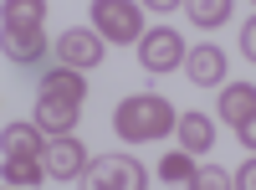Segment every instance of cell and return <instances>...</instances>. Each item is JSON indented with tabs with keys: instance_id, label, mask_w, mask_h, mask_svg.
Instances as JSON below:
<instances>
[{
	"instance_id": "obj_1",
	"label": "cell",
	"mask_w": 256,
	"mask_h": 190,
	"mask_svg": "<svg viewBox=\"0 0 256 190\" xmlns=\"http://www.w3.org/2000/svg\"><path fill=\"white\" fill-rule=\"evenodd\" d=\"M113 129H118L128 144H148V139H164L169 129H180V118H174V108H169V98H159V93H134V98L118 103Z\"/></svg>"
},
{
	"instance_id": "obj_2",
	"label": "cell",
	"mask_w": 256,
	"mask_h": 190,
	"mask_svg": "<svg viewBox=\"0 0 256 190\" xmlns=\"http://www.w3.org/2000/svg\"><path fill=\"white\" fill-rule=\"evenodd\" d=\"M92 26L102 31V41L134 47V41H144V11L134 0H92Z\"/></svg>"
},
{
	"instance_id": "obj_3",
	"label": "cell",
	"mask_w": 256,
	"mask_h": 190,
	"mask_svg": "<svg viewBox=\"0 0 256 190\" xmlns=\"http://www.w3.org/2000/svg\"><path fill=\"white\" fill-rule=\"evenodd\" d=\"M102 52H108V41H102V31H88V26H72L56 36V62H67V67L88 72L102 62Z\"/></svg>"
},
{
	"instance_id": "obj_4",
	"label": "cell",
	"mask_w": 256,
	"mask_h": 190,
	"mask_svg": "<svg viewBox=\"0 0 256 190\" xmlns=\"http://www.w3.org/2000/svg\"><path fill=\"white\" fill-rule=\"evenodd\" d=\"M144 180H148L144 164L128 154H102L88 170V185H98V190H144Z\"/></svg>"
},
{
	"instance_id": "obj_5",
	"label": "cell",
	"mask_w": 256,
	"mask_h": 190,
	"mask_svg": "<svg viewBox=\"0 0 256 190\" xmlns=\"http://www.w3.org/2000/svg\"><path fill=\"white\" fill-rule=\"evenodd\" d=\"M138 62H144L148 72H174L180 62H184V36L169 31V26L144 31V41H138Z\"/></svg>"
},
{
	"instance_id": "obj_6",
	"label": "cell",
	"mask_w": 256,
	"mask_h": 190,
	"mask_svg": "<svg viewBox=\"0 0 256 190\" xmlns=\"http://www.w3.org/2000/svg\"><path fill=\"white\" fill-rule=\"evenodd\" d=\"M41 159H46V175H52V180H77L82 164H88V149H82L72 134H52Z\"/></svg>"
},
{
	"instance_id": "obj_7",
	"label": "cell",
	"mask_w": 256,
	"mask_h": 190,
	"mask_svg": "<svg viewBox=\"0 0 256 190\" xmlns=\"http://www.w3.org/2000/svg\"><path fill=\"white\" fill-rule=\"evenodd\" d=\"M184 67H190V82H200V88H216L226 77V52L216 41H200L195 52H184Z\"/></svg>"
},
{
	"instance_id": "obj_8",
	"label": "cell",
	"mask_w": 256,
	"mask_h": 190,
	"mask_svg": "<svg viewBox=\"0 0 256 190\" xmlns=\"http://www.w3.org/2000/svg\"><path fill=\"white\" fill-rule=\"evenodd\" d=\"M77 108H82V103H72V98L41 93V98H36V123L46 129V139H52V134H72V123H77Z\"/></svg>"
},
{
	"instance_id": "obj_9",
	"label": "cell",
	"mask_w": 256,
	"mask_h": 190,
	"mask_svg": "<svg viewBox=\"0 0 256 190\" xmlns=\"http://www.w3.org/2000/svg\"><path fill=\"white\" fill-rule=\"evenodd\" d=\"M41 21H46V0H6V41L41 36Z\"/></svg>"
},
{
	"instance_id": "obj_10",
	"label": "cell",
	"mask_w": 256,
	"mask_h": 190,
	"mask_svg": "<svg viewBox=\"0 0 256 190\" xmlns=\"http://www.w3.org/2000/svg\"><path fill=\"white\" fill-rule=\"evenodd\" d=\"M251 113H256V82H230V88L220 93V118L241 129Z\"/></svg>"
},
{
	"instance_id": "obj_11",
	"label": "cell",
	"mask_w": 256,
	"mask_h": 190,
	"mask_svg": "<svg viewBox=\"0 0 256 190\" xmlns=\"http://www.w3.org/2000/svg\"><path fill=\"white\" fill-rule=\"evenodd\" d=\"M46 175V159L36 149H6V185H36Z\"/></svg>"
},
{
	"instance_id": "obj_12",
	"label": "cell",
	"mask_w": 256,
	"mask_h": 190,
	"mask_svg": "<svg viewBox=\"0 0 256 190\" xmlns=\"http://www.w3.org/2000/svg\"><path fill=\"white\" fill-rule=\"evenodd\" d=\"M41 93H56V98H72V103H82V98H88V82H82V72H77V67L56 62L52 72H41Z\"/></svg>"
},
{
	"instance_id": "obj_13",
	"label": "cell",
	"mask_w": 256,
	"mask_h": 190,
	"mask_svg": "<svg viewBox=\"0 0 256 190\" xmlns=\"http://www.w3.org/2000/svg\"><path fill=\"white\" fill-rule=\"evenodd\" d=\"M180 144H184L190 154L210 149V144H216V129H210V118H205V113H180Z\"/></svg>"
},
{
	"instance_id": "obj_14",
	"label": "cell",
	"mask_w": 256,
	"mask_h": 190,
	"mask_svg": "<svg viewBox=\"0 0 256 190\" xmlns=\"http://www.w3.org/2000/svg\"><path fill=\"white\" fill-rule=\"evenodd\" d=\"M230 6H236V0H184V11H190V21H195V26H226L230 21Z\"/></svg>"
},
{
	"instance_id": "obj_15",
	"label": "cell",
	"mask_w": 256,
	"mask_h": 190,
	"mask_svg": "<svg viewBox=\"0 0 256 190\" xmlns=\"http://www.w3.org/2000/svg\"><path fill=\"white\" fill-rule=\"evenodd\" d=\"M195 175H200V170H195V159H190V149L159 159V180H164V185H195Z\"/></svg>"
},
{
	"instance_id": "obj_16",
	"label": "cell",
	"mask_w": 256,
	"mask_h": 190,
	"mask_svg": "<svg viewBox=\"0 0 256 190\" xmlns=\"http://www.w3.org/2000/svg\"><path fill=\"white\" fill-rule=\"evenodd\" d=\"M6 57L16 67H36L46 57V36H16V41H6Z\"/></svg>"
},
{
	"instance_id": "obj_17",
	"label": "cell",
	"mask_w": 256,
	"mask_h": 190,
	"mask_svg": "<svg viewBox=\"0 0 256 190\" xmlns=\"http://www.w3.org/2000/svg\"><path fill=\"white\" fill-rule=\"evenodd\" d=\"M226 185H230V180H226L220 170H200V175H195V190H226Z\"/></svg>"
},
{
	"instance_id": "obj_18",
	"label": "cell",
	"mask_w": 256,
	"mask_h": 190,
	"mask_svg": "<svg viewBox=\"0 0 256 190\" xmlns=\"http://www.w3.org/2000/svg\"><path fill=\"white\" fill-rule=\"evenodd\" d=\"M241 52H246V57L256 62V16L246 21V31H241Z\"/></svg>"
},
{
	"instance_id": "obj_19",
	"label": "cell",
	"mask_w": 256,
	"mask_h": 190,
	"mask_svg": "<svg viewBox=\"0 0 256 190\" xmlns=\"http://www.w3.org/2000/svg\"><path fill=\"white\" fill-rule=\"evenodd\" d=\"M236 134H241V144H246V149L256 154V113H251V118L241 123V129H236Z\"/></svg>"
},
{
	"instance_id": "obj_20",
	"label": "cell",
	"mask_w": 256,
	"mask_h": 190,
	"mask_svg": "<svg viewBox=\"0 0 256 190\" xmlns=\"http://www.w3.org/2000/svg\"><path fill=\"white\" fill-rule=\"evenodd\" d=\"M236 185H241V190H256V159H251V164H246V170L236 175Z\"/></svg>"
},
{
	"instance_id": "obj_21",
	"label": "cell",
	"mask_w": 256,
	"mask_h": 190,
	"mask_svg": "<svg viewBox=\"0 0 256 190\" xmlns=\"http://www.w3.org/2000/svg\"><path fill=\"white\" fill-rule=\"evenodd\" d=\"M148 11H174V6H184V0H144Z\"/></svg>"
}]
</instances>
